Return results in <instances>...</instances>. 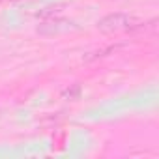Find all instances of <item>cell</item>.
I'll return each mask as SVG.
<instances>
[{"mask_svg":"<svg viewBox=\"0 0 159 159\" xmlns=\"http://www.w3.org/2000/svg\"><path fill=\"white\" fill-rule=\"evenodd\" d=\"M135 25H137V19L127 13H111L98 23V30L103 34H114V32L129 30Z\"/></svg>","mask_w":159,"mask_h":159,"instance_id":"1","label":"cell"}]
</instances>
